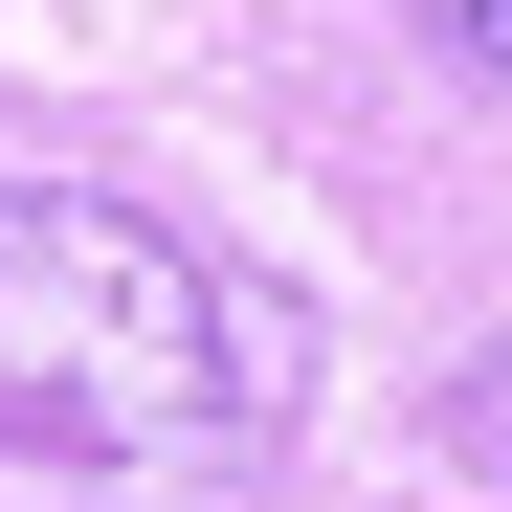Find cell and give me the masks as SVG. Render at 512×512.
Masks as SVG:
<instances>
[{"mask_svg":"<svg viewBox=\"0 0 512 512\" xmlns=\"http://www.w3.org/2000/svg\"><path fill=\"white\" fill-rule=\"evenodd\" d=\"M290 446V312L90 179H0V512H223Z\"/></svg>","mask_w":512,"mask_h":512,"instance_id":"cell-1","label":"cell"},{"mask_svg":"<svg viewBox=\"0 0 512 512\" xmlns=\"http://www.w3.org/2000/svg\"><path fill=\"white\" fill-rule=\"evenodd\" d=\"M446 423H468V446L512 468V334H490V357H468V401H446Z\"/></svg>","mask_w":512,"mask_h":512,"instance_id":"cell-3","label":"cell"},{"mask_svg":"<svg viewBox=\"0 0 512 512\" xmlns=\"http://www.w3.org/2000/svg\"><path fill=\"white\" fill-rule=\"evenodd\" d=\"M423 23H446V67H490V90H512V0H423Z\"/></svg>","mask_w":512,"mask_h":512,"instance_id":"cell-2","label":"cell"}]
</instances>
